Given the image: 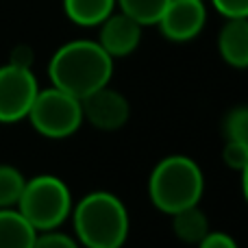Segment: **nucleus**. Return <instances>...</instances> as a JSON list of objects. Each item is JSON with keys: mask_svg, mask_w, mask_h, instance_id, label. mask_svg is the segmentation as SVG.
Returning a JSON list of instances; mask_svg holds the SVG:
<instances>
[{"mask_svg": "<svg viewBox=\"0 0 248 248\" xmlns=\"http://www.w3.org/2000/svg\"><path fill=\"white\" fill-rule=\"evenodd\" d=\"M24 174L9 163H0V209L16 207L24 189Z\"/></svg>", "mask_w": 248, "mask_h": 248, "instance_id": "obj_15", "label": "nucleus"}, {"mask_svg": "<svg viewBox=\"0 0 248 248\" xmlns=\"http://www.w3.org/2000/svg\"><path fill=\"white\" fill-rule=\"evenodd\" d=\"M83 120H87L98 131H118L128 122L131 105L118 90H111L109 85L87 94L81 98Z\"/></svg>", "mask_w": 248, "mask_h": 248, "instance_id": "obj_8", "label": "nucleus"}, {"mask_svg": "<svg viewBox=\"0 0 248 248\" xmlns=\"http://www.w3.org/2000/svg\"><path fill=\"white\" fill-rule=\"evenodd\" d=\"M65 16L78 26H98L116 9V0H63Z\"/></svg>", "mask_w": 248, "mask_h": 248, "instance_id": "obj_13", "label": "nucleus"}, {"mask_svg": "<svg viewBox=\"0 0 248 248\" xmlns=\"http://www.w3.org/2000/svg\"><path fill=\"white\" fill-rule=\"evenodd\" d=\"M70 216L78 244L85 248H122L128 237V211L116 194H87Z\"/></svg>", "mask_w": 248, "mask_h": 248, "instance_id": "obj_2", "label": "nucleus"}, {"mask_svg": "<svg viewBox=\"0 0 248 248\" xmlns=\"http://www.w3.org/2000/svg\"><path fill=\"white\" fill-rule=\"evenodd\" d=\"M26 118L39 135L50 140H63L74 135L85 122L81 100L55 85L37 92Z\"/></svg>", "mask_w": 248, "mask_h": 248, "instance_id": "obj_5", "label": "nucleus"}, {"mask_svg": "<svg viewBox=\"0 0 248 248\" xmlns=\"http://www.w3.org/2000/svg\"><path fill=\"white\" fill-rule=\"evenodd\" d=\"M33 59H35L33 48H31V46H24V44H22V46L13 48L9 63L20 65V68H31V65H33Z\"/></svg>", "mask_w": 248, "mask_h": 248, "instance_id": "obj_21", "label": "nucleus"}, {"mask_svg": "<svg viewBox=\"0 0 248 248\" xmlns=\"http://www.w3.org/2000/svg\"><path fill=\"white\" fill-rule=\"evenodd\" d=\"M218 50L227 65L248 68V17H227L218 35Z\"/></svg>", "mask_w": 248, "mask_h": 248, "instance_id": "obj_10", "label": "nucleus"}, {"mask_svg": "<svg viewBox=\"0 0 248 248\" xmlns=\"http://www.w3.org/2000/svg\"><path fill=\"white\" fill-rule=\"evenodd\" d=\"M242 192H244V198L248 202V163L244 166V170H242Z\"/></svg>", "mask_w": 248, "mask_h": 248, "instance_id": "obj_22", "label": "nucleus"}, {"mask_svg": "<svg viewBox=\"0 0 248 248\" xmlns=\"http://www.w3.org/2000/svg\"><path fill=\"white\" fill-rule=\"evenodd\" d=\"M72 194L68 185L52 174L33 176L24 183L16 209L37 233L59 229L72 214Z\"/></svg>", "mask_w": 248, "mask_h": 248, "instance_id": "obj_4", "label": "nucleus"}, {"mask_svg": "<svg viewBox=\"0 0 248 248\" xmlns=\"http://www.w3.org/2000/svg\"><path fill=\"white\" fill-rule=\"evenodd\" d=\"M224 135L227 140L248 146V107H235L224 118Z\"/></svg>", "mask_w": 248, "mask_h": 248, "instance_id": "obj_16", "label": "nucleus"}, {"mask_svg": "<svg viewBox=\"0 0 248 248\" xmlns=\"http://www.w3.org/2000/svg\"><path fill=\"white\" fill-rule=\"evenodd\" d=\"M196 246L198 248H240L229 233H222V231H209Z\"/></svg>", "mask_w": 248, "mask_h": 248, "instance_id": "obj_20", "label": "nucleus"}, {"mask_svg": "<svg viewBox=\"0 0 248 248\" xmlns=\"http://www.w3.org/2000/svg\"><path fill=\"white\" fill-rule=\"evenodd\" d=\"M48 77L55 87L81 100L92 92L109 85L113 77V59L98 42L74 39L52 55Z\"/></svg>", "mask_w": 248, "mask_h": 248, "instance_id": "obj_1", "label": "nucleus"}, {"mask_svg": "<svg viewBox=\"0 0 248 248\" xmlns=\"http://www.w3.org/2000/svg\"><path fill=\"white\" fill-rule=\"evenodd\" d=\"M168 2H170V0H116V4H120L122 13L131 16L133 20H137L141 26L157 24V20L161 17Z\"/></svg>", "mask_w": 248, "mask_h": 248, "instance_id": "obj_14", "label": "nucleus"}, {"mask_svg": "<svg viewBox=\"0 0 248 248\" xmlns=\"http://www.w3.org/2000/svg\"><path fill=\"white\" fill-rule=\"evenodd\" d=\"M33 248H81V244L72 235H65V233L52 229V231L37 233Z\"/></svg>", "mask_w": 248, "mask_h": 248, "instance_id": "obj_17", "label": "nucleus"}, {"mask_svg": "<svg viewBox=\"0 0 248 248\" xmlns=\"http://www.w3.org/2000/svg\"><path fill=\"white\" fill-rule=\"evenodd\" d=\"M172 231L185 244H198L209 229V220H207L205 211L198 205H192L187 209H181L176 214H172Z\"/></svg>", "mask_w": 248, "mask_h": 248, "instance_id": "obj_12", "label": "nucleus"}, {"mask_svg": "<svg viewBox=\"0 0 248 248\" xmlns=\"http://www.w3.org/2000/svg\"><path fill=\"white\" fill-rule=\"evenodd\" d=\"M98 44L111 59L126 57L137 50L141 42V24L126 13H111L107 20L100 22Z\"/></svg>", "mask_w": 248, "mask_h": 248, "instance_id": "obj_9", "label": "nucleus"}, {"mask_svg": "<svg viewBox=\"0 0 248 248\" xmlns=\"http://www.w3.org/2000/svg\"><path fill=\"white\" fill-rule=\"evenodd\" d=\"M39 92L31 68L7 63L0 68V122L11 124L29 116L31 105Z\"/></svg>", "mask_w": 248, "mask_h": 248, "instance_id": "obj_6", "label": "nucleus"}, {"mask_svg": "<svg viewBox=\"0 0 248 248\" xmlns=\"http://www.w3.org/2000/svg\"><path fill=\"white\" fill-rule=\"evenodd\" d=\"M207 9L202 0H170L157 20L159 31L170 42H189L205 29Z\"/></svg>", "mask_w": 248, "mask_h": 248, "instance_id": "obj_7", "label": "nucleus"}, {"mask_svg": "<svg viewBox=\"0 0 248 248\" xmlns=\"http://www.w3.org/2000/svg\"><path fill=\"white\" fill-rule=\"evenodd\" d=\"M222 159L231 170H237L242 172L244 166L248 163V146L240 144V141H233V140H227L224 144V150H222Z\"/></svg>", "mask_w": 248, "mask_h": 248, "instance_id": "obj_18", "label": "nucleus"}, {"mask_svg": "<svg viewBox=\"0 0 248 248\" xmlns=\"http://www.w3.org/2000/svg\"><path fill=\"white\" fill-rule=\"evenodd\" d=\"M202 192H205V176H202L201 166L183 155L161 159L150 172V201L159 211L168 216L198 205Z\"/></svg>", "mask_w": 248, "mask_h": 248, "instance_id": "obj_3", "label": "nucleus"}, {"mask_svg": "<svg viewBox=\"0 0 248 248\" xmlns=\"http://www.w3.org/2000/svg\"><path fill=\"white\" fill-rule=\"evenodd\" d=\"M224 17H248V0H211Z\"/></svg>", "mask_w": 248, "mask_h": 248, "instance_id": "obj_19", "label": "nucleus"}, {"mask_svg": "<svg viewBox=\"0 0 248 248\" xmlns=\"http://www.w3.org/2000/svg\"><path fill=\"white\" fill-rule=\"evenodd\" d=\"M37 231L16 209H0V248H33Z\"/></svg>", "mask_w": 248, "mask_h": 248, "instance_id": "obj_11", "label": "nucleus"}]
</instances>
